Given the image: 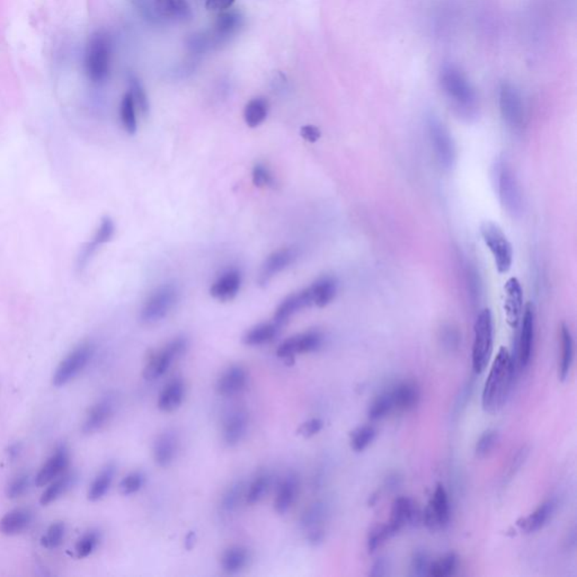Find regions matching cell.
I'll return each mask as SVG.
<instances>
[{
	"label": "cell",
	"instance_id": "cell-1",
	"mask_svg": "<svg viewBox=\"0 0 577 577\" xmlns=\"http://www.w3.org/2000/svg\"><path fill=\"white\" fill-rule=\"evenodd\" d=\"M516 373V361L506 348H501L488 373L482 390V409L488 414L499 413L510 396Z\"/></svg>",
	"mask_w": 577,
	"mask_h": 577
},
{
	"label": "cell",
	"instance_id": "cell-2",
	"mask_svg": "<svg viewBox=\"0 0 577 577\" xmlns=\"http://www.w3.org/2000/svg\"><path fill=\"white\" fill-rule=\"evenodd\" d=\"M441 86L454 109L463 118L476 112L477 97L474 88L459 68L447 65L441 71Z\"/></svg>",
	"mask_w": 577,
	"mask_h": 577
},
{
	"label": "cell",
	"instance_id": "cell-3",
	"mask_svg": "<svg viewBox=\"0 0 577 577\" xmlns=\"http://www.w3.org/2000/svg\"><path fill=\"white\" fill-rule=\"evenodd\" d=\"M112 43L105 32L98 31L90 35L85 51V73L88 80L95 85L107 82L111 71Z\"/></svg>",
	"mask_w": 577,
	"mask_h": 577
},
{
	"label": "cell",
	"instance_id": "cell-4",
	"mask_svg": "<svg viewBox=\"0 0 577 577\" xmlns=\"http://www.w3.org/2000/svg\"><path fill=\"white\" fill-rule=\"evenodd\" d=\"M494 181L502 207L512 218H520L524 211L523 193L514 171L504 160L494 166Z\"/></svg>",
	"mask_w": 577,
	"mask_h": 577
},
{
	"label": "cell",
	"instance_id": "cell-5",
	"mask_svg": "<svg viewBox=\"0 0 577 577\" xmlns=\"http://www.w3.org/2000/svg\"><path fill=\"white\" fill-rule=\"evenodd\" d=\"M494 345V322L492 311L482 309L474 326V343L471 351V365L476 375L484 372L487 368Z\"/></svg>",
	"mask_w": 577,
	"mask_h": 577
},
{
	"label": "cell",
	"instance_id": "cell-6",
	"mask_svg": "<svg viewBox=\"0 0 577 577\" xmlns=\"http://www.w3.org/2000/svg\"><path fill=\"white\" fill-rule=\"evenodd\" d=\"M180 299V290L174 284H165L149 294L139 315L145 325H154L169 316Z\"/></svg>",
	"mask_w": 577,
	"mask_h": 577
},
{
	"label": "cell",
	"instance_id": "cell-7",
	"mask_svg": "<svg viewBox=\"0 0 577 577\" xmlns=\"http://www.w3.org/2000/svg\"><path fill=\"white\" fill-rule=\"evenodd\" d=\"M480 230L485 245L493 256L496 269L499 274H506L513 264V248L507 236L499 224L493 221L482 222Z\"/></svg>",
	"mask_w": 577,
	"mask_h": 577
},
{
	"label": "cell",
	"instance_id": "cell-8",
	"mask_svg": "<svg viewBox=\"0 0 577 577\" xmlns=\"http://www.w3.org/2000/svg\"><path fill=\"white\" fill-rule=\"evenodd\" d=\"M188 348V339L178 336L166 343L162 348L152 351L143 369V378L146 380L162 378L169 371L173 362L186 353Z\"/></svg>",
	"mask_w": 577,
	"mask_h": 577
},
{
	"label": "cell",
	"instance_id": "cell-9",
	"mask_svg": "<svg viewBox=\"0 0 577 577\" xmlns=\"http://www.w3.org/2000/svg\"><path fill=\"white\" fill-rule=\"evenodd\" d=\"M94 353L95 348L90 341H85L73 348L56 368L52 377L54 386L63 387L73 382L90 365Z\"/></svg>",
	"mask_w": 577,
	"mask_h": 577
},
{
	"label": "cell",
	"instance_id": "cell-10",
	"mask_svg": "<svg viewBox=\"0 0 577 577\" xmlns=\"http://www.w3.org/2000/svg\"><path fill=\"white\" fill-rule=\"evenodd\" d=\"M427 132L437 163L444 171H451L457 162V150L446 124L435 115H431L427 119Z\"/></svg>",
	"mask_w": 577,
	"mask_h": 577
},
{
	"label": "cell",
	"instance_id": "cell-11",
	"mask_svg": "<svg viewBox=\"0 0 577 577\" xmlns=\"http://www.w3.org/2000/svg\"><path fill=\"white\" fill-rule=\"evenodd\" d=\"M518 348H516V370L523 371L529 367L533 359L535 345V314L533 303L524 305L523 314L520 322Z\"/></svg>",
	"mask_w": 577,
	"mask_h": 577
},
{
	"label": "cell",
	"instance_id": "cell-12",
	"mask_svg": "<svg viewBox=\"0 0 577 577\" xmlns=\"http://www.w3.org/2000/svg\"><path fill=\"white\" fill-rule=\"evenodd\" d=\"M450 501L448 492L437 485L423 513V522L431 531L444 529L450 521Z\"/></svg>",
	"mask_w": 577,
	"mask_h": 577
},
{
	"label": "cell",
	"instance_id": "cell-13",
	"mask_svg": "<svg viewBox=\"0 0 577 577\" xmlns=\"http://www.w3.org/2000/svg\"><path fill=\"white\" fill-rule=\"evenodd\" d=\"M324 334L317 329L288 337L277 350V356L281 359H293L298 354L311 353L320 350L324 344Z\"/></svg>",
	"mask_w": 577,
	"mask_h": 577
},
{
	"label": "cell",
	"instance_id": "cell-14",
	"mask_svg": "<svg viewBox=\"0 0 577 577\" xmlns=\"http://www.w3.org/2000/svg\"><path fill=\"white\" fill-rule=\"evenodd\" d=\"M502 118L512 130L521 129L524 121V105L521 95L513 85L503 84L499 90Z\"/></svg>",
	"mask_w": 577,
	"mask_h": 577
},
{
	"label": "cell",
	"instance_id": "cell-15",
	"mask_svg": "<svg viewBox=\"0 0 577 577\" xmlns=\"http://www.w3.org/2000/svg\"><path fill=\"white\" fill-rule=\"evenodd\" d=\"M299 255L296 247H282L267 256L258 273V286H267L274 277L288 269Z\"/></svg>",
	"mask_w": 577,
	"mask_h": 577
},
{
	"label": "cell",
	"instance_id": "cell-16",
	"mask_svg": "<svg viewBox=\"0 0 577 577\" xmlns=\"http://www.w3.org/2000/svg\"><path fill=\"white\" fill-rule=\"evenodd\" d=\"M115 233V224L112 218L109 217H104L101 222L96 228L95 233L92 236L90 241H87L82 250L79 252L77 256V269L79 271H83L85 267H87L92 258L96 255L98 250H101V247L107 245V243L112 241Z\"/></svg>",
	"mask_w": 577,
	"mask_h": 577
},
{
	"label": "cell",
	"instance_id": "cell-17",
	"mask_svg": "<svg viewBox=\"0 0 577 577\" xmlns=\"http://www.w3.org/2000/svg\"><path fill=\"white\" fill-rule=\"evenodd\" d=\"M250 427V414L241 407L230 409L222 420V440L228 447L238 446Z\"/></svg>",
	"mask_w": 577,
	"mask_h": 577
},
{
	"label": "cell",
	"instance_id": "cell-18",
	"mask_svg": "<svg viewBox=\"0 0 577 577\" xmlns=\"http://www.w3.org/2000/svg\"><path fill=\"white\" fill-rule=\"evenodd\" d=\"M326 516L327 509L322 502H316L309 505L301 516V527L311 545H320L325 538Z\"/></svg>",
	"mask_w": 577,
	"mask_h": 577
},
{
	"label": "cell",
	"instance_id": "cell-19",
	"mask_svg": "<svg viewBox=\"0 0 577 577\" xmlns=\"http://www.w3.org/2000/svg\"><path fill=\"white\" fill-rule=\"evenodd\" d=\"M523 288L516 278H510L504 286V312L509 326L518 328L523 314Z\"/></svg>",
	"mask_w": 577,
	"mask_h": 577
},
{
	"label": "cell",
	"instance_id": "cell-20",
	"mask_svg": "<svg viewBox=\"0 0 577 577\" xmlns=\"http://www.w3.org/2000/svg\"><path fill=\"white\" fill-rule=\"evenodd\" d=\"M69 463H71L69 450L65 444H61L56 449V451L40 469L35 477V484L39 487L48 485L62 474H65Z\"/></svg>",
	"mask_w": 577,
	"mask_h": 577
},
{
	"label": "cell",
	"instance_id": "cell-21",
	"mask_svg": "<svg viewBox=\"0 0 577 577\" xmlns=\"http://www.w3.org/2000/svg\"><path fill=\"white\" fill-rule=\"evenodd\" d=\"M418 516L420 514L414 502L408 497L401 496L392 503L389 521L387 522V526L389 528L390 533L395 537L403 528L408 524H415Z\"/></svg>",
	"mask_w": 577,
	"mask_h": 577
},
{
	"label": "cell",
	"instance_id": "cell-22",
	"mask_svg": "<svg viewBox=\"0 0 577 577\" xmlns=\"http://www.w3.org/2000/svg\"><path fill=\"white\" fill-rule=\"evenodd\" d=\"M248 375L241 365H233L227 368L217 380L216 390L222 397H233L246 389Z\"/></svg>",
	"mask_w": 577,
	"mask_h": 577
},
{
	"label": "cell",
	"instance_id": "cell-23",
	"mask_svg": "<svg viewBox=\"0 0 577 577\" xmlns=\"http://www.w3.org/2000/svg\"><path fill=\"white\" fill-rule=\"evenodd\" d=\"M311 305H314V300H312L310 288L307 286L301 291L290 294L278 305L274 317H273V322L280 326H284L292 316Z\"/></svg>",
	"mask_w": 577,
	"mask_h": 577
},
{
	"label": "cell",
	"instance_id": "cell-24",
	"mask_svg": "<svg viewBox=\"0 0 577 577\" xmlns=\"http://www.w3.org/2000/svg\"><path fill=\"white\" fill-rule=\"evenodd\" d=\"M114 403L111 398H102L101 401L94 403L88 409L84 423L82 425V432L84 435H94L101 431L104 426L109 423L114 414Z\"/></svg>",
	"mask_w": 577,
	"mask_h": 577
},
{
	"label": "cell",
	"instance_id": "cell-25",
	"mask_svg": "<svg viewBox=\"0 0 577 577\" xmlns=\"http://www.w3.org/2000/svg\"><path fill=\"white\" fill-rule=\"evenodd\" d=\"M389 392L394 403V412H411L420 403V387L414 380L399 382Z\"/></svg>",
	"mask_w": 577,
	"mask_h": 577
},
{
	"label": "cell",
	"instance_id": "cell-26",
	"mask_svg": "<svg viewBox=\"0 0 577 577\" xmlns=\"http://www.w3.org/2000/svg\"><path fill=\"white\" fill-rule=\"evenodd\" d=\"M241 271L237 269H228L213 282L210 288L211 297L221 303L231 301L237 297L241 290Z\"/></svg>",
	"mask_w": 577,
	"mask_h": 577
},
{
	"label": "cell",
	"instance_id": "cell-27",
	"mask_svg": "<svg viewBox=\"0 0 577 577\" xmlns=\"http://www.w3.org/2000/svg\"><path fill=\"white\" fill-rule=\"evenodd\" d=\"M555 499H547L542 502L529 516L520 518L516 522L521 531L526 533H535L546 526L552 520L556 511Z\"/></svg>",
	"mask_w": 577,
	"mask_h": 577
},
{
	"label": "cell",
	"instance_id": "cell-28",
	"mask_svg": "<svg viewBox=\"0 0 577 577\" xmlns=\"http://www.w3.org/2000/svg\"><path fill=\"white\" fill-rule=\"evenodd\" d=\"M178 451V437L175 432L165 431L158 435L154 440V463L159 467H169L174 461Z\"/></svg>",
	"mask_w": 577,
	"mask_h": 577
},
{
	"label": "cell",
	"instance_id": "cell-29",
	"mask_svg": "<svg viewBox=\"0 0 577 577\" xmlns=\"http://www.w3.org/2000/svg\"><path fill=\"white\" fill-rule=\"evenodd\" d=\"M559 351L561 356L558 360V378L561 382H566L574 362V339L567 324H561L559 328Z\"/></svg>",
	"mask_w": 577,
	"mask_h": 577
},
{
	"label": "cell",
	"instance_id": "cell-30",
	"mask_svg": "<svg viewBox=\"0 0 577 577\" xmlns=\"http://www.w3.org/2000/svg\"><path fill=\"white\" fill-rule=\"evenodd\" d=\"M186 397V384L181 378L169 380L160 391L157 406L162 412L171 413L180 408Z\"/></svg>",
	"mask_w": 577,
	"mask_h": 577
},
{
	"label": "cell",
	"instance_id": "cell-31",
	"mask_svg": "<svg viewBox=\"0 0 577 577\" xmlns=\"http://www.w3.org/2000/svg\"><path fill=\"white\" fill-rule=\"evenodd\" d=\"M299 477L294 473L286 475L279 484L274 499V510L284 514L291 509L299 493Z\"/></svg>",
	"mask_w": 577,
	"mask_h": 577
},
{
	"label": "cell",
	"instance_id": "cell-32",
	"mask_svg": "<svg viewBox=\"0 0 577 577\" xmlns=\"http://www.w3.org/2000/svg\"><path fill=\"white\" fill-rule=\"evenodd\" d=\"M33 520V512L28 507H17L6 513L0 520V533L5 535H17L24 533Z\"/></svg>",
	"mask_w": 577,
	"mask_h": 577
},
{
	"label": "cell",
	"instance_id": "cell-33",
	"mask_svg": "<svg viewBox=\"0 0 577 577\" xmlns=\"http://www.w3.org/2000/svg\"><path fill=\"white\" fill-rule=\"evenodd\" d=\"M309 288L312 294L314 305L324 308L336 297L339 284H337L336 279L332 275H325V277L317 279L314 284L309 286Z\"/></svg>",
	"mask_w": 577,
	"mask_h": 577
},
{
	"label": "cell",
	"instance_id": "cell-34",
	"mask_svg": "<svg viewBox=\"0 0 577 577\" xmlns=\"http://www.w3.org/2000/svg\"><path fill=\"white\" fill-rule=\"evenodd\" d=\"M250 561V550L246 547L231 546L222 554L221 569L227 574H237L246 569Z\"/></svg>",
	"mask_w": 577,
	"mask_h": 577
},
{
	"label": "cell",
	"instance_id": "cell-35",
	"mask_svg": "<svg viewBox=\"0 0 577 577\" xmlns=\"http://www.w3.org/2000/svg\"><path fill=\"white\" fill-rule=\"evenodd\" d=\"M281 327L282 326L275 322L258 324L245 333L243 343L247 346H260V345L267 344L278 336Z\"/></svg>",
	"mask_w": 577,
	"mask_h": 577
},
{
	"label": "cell",
	"instance_id": "cell-36",
	"mask_svg": "<svg viewBox=\"0 0 577 577\" xmlns=\"http://www.w3.org/2000/svg\"><path fill=\"white\" fill-rule=\"evenodd\" d=\"M272 487V476L267 471L258 473L246 487L245 502L247 504H257L263 501Z\"/></svg>",
	"mask_w": 577,
	"mask_h": 577
},
{
	"label": "cell",
	"instance_id": "cell-37",
	"mask_svg": "<svg viewBox=\"0 0 577 577\" xmlns=\"http://www.w3.org/2000/svg\"><path fill=\"white\" fill-rule=\"evenodd\" d=\"M76 480V475L73 473H65L61 476L58 477L56 480L49 482L48 487L45 488L40 503L42 505H49L54 503L56 499H59L61 496L65 495L68 490H71L73 486V482Z\"/></svg>",
	"mask_w": 577,
	"mask_h": 577
},
{
	"label": "cell",
	"instance_id": "cell-38",
	"mask_svg": "<svg viewBox=\"0 0 577 577\" xmlns=\"http://www.w3.org/2000/svg\"><path fill=\"white\" fill-rule=\"evenodd\" d=\"M115 474H116V467L114 463H109L105 466L94 478L93 482L90 484L87 493L88 499L92 502H97L103 499L111 488Z\"/></svg>",
	"mask_w": 577,
	"mask_h": 577
},
{
	"label": "cell",
	"instance_id": "cell-39",
	"mask_svg": "<svg viewBox=\"0 0 577 577\" xmlns=\"http://www.w3.org/2000/svg\"><path fill=\"white\" fill-rule=\"evenodd\" d=\"M158 11L164 16L178 20H188L192 18L191 7L186 0H154Z\"/></svg>",
	"mask_w": 577,
	"mask_h": 577
},
{
	"label": "cell",
	"instance_id": "cell-40",
	"mask_svg": "<svg viewBox=\"0 0 577 577\" xmlns=\"http://www.w3.org/2000/svg\"><path fill=\"white\" fill-rule=\"evenodd\" d=\"M267 113H269V102L267 98H253L245 107V122L250 128H256L263 123L267 119Z\"/></svg>",
	"mask_w": 577,
	"mask_h": 577
},
{
	"label": "cell",
	"instance_id": "cell-41",
	"mask_svg": "<svg viewBox=\"0 0 577 577\" xmlns=\"http://www.w3.org/2000/svg\"><path fill=\"white\" fill-rule=\"evenodd\" d=\"M458 569V556L454 552H449L437 561L430 563L427 576L449 577L456 574Z\"/></svg>",
	"mask_w": 577,
	"mask_h": 577
},
{
	"label": "cell",
	"instance_id": "cell-42",
	"mask_svg": "<svg viewBox=\"0 0 577 577\" xmlns=\"http://www.w3.org/2000/svg\"><path fill=\"white\" fill-rule=\"evenodd\" d=\"M135 104L132 97L131 93L124 94L122 101L120 104V120L121 123L123 126V129L126 130L129 135H135L137 132V115H135Z\"/></svg>",
	"mask_w": 577,
	"mask_h": 577
},
{
	"label": "cell",
	"instance_id": "cell-43",
	"mask_svg": "<svg viewBox=\"0 0 577 577\" xmlns=\"http://www.w3.org/2000/svg\"><path fill=\"white\" fill-rule=\"evenodd\" d=\"M245 493H246V486L244 482H233L222 496V511L230 514L238 510L241 503L245 502Z\"/></svg>",
	"mask_w": 577,
	"mask_h": 577
},
{
	"label": "cell",
	"instance_id": "cell-44",
	"mask_svg": "<svg viewBox=\"0 0 577 577\" xmlns=\"http://www.w3.org/2000/svg\"><path fill=\"white\" fill-rule=\"evenodd\" d=\"M391 413H394V403H392L389 390H387L377 396L375 401L370 403L368 409V418H370L372 422H376V420L387 418Z\"/></svg>",
	"mask_w": 577,
	"mask_h": 577
},
{
	"label": "cell",
	"instance_id": "cell-45",
	"mask_svg": "<svg viewBox=\"0 0 577 577\" xmlns=\"http://www.w3.org/2000/svg\"><path fill=\"white\" fill-rule=\"evenodd\" d=\"M377 430L372 425L360 426L351 433V447L356 452L365 451L375 441Z\"/></svg>",
	"mask_w": 577,
	"mask_h": 577
},
{
	"label": "cell",
	"instance_id": "cell-46",
	"mask_svg": "<svg viewBox=\"0 0 577 577\" xmlns=\"http://www.w3.org/2000/svg\"><path fill=\"white\" fill-rule=\"evenodd\" d=\"M99 541H101V533H98L97 530H90L87 533H84L77 540L76 546H75L77 557L83 559V558L92 555L99 545Z\"/></svg>",
	"mask_w": 577,
	"mask_h": 577
},
{
	"label": "cell",
	"instance_id": "cell-47",
	"mask_svg": "<svg viewBox=\"0 0 577 577\" xmlns=\"http://www.w3.org/2000/svg\"><path fill=\"white\" fill-rule=\"evenodd\" d=\"M66 535L65 522L56 521L51 524L41 538V545L47 549H56L63 542Z\"/></svg>",
	"mask_w": 577,
	"mask_h": 577
},
{
	"label": "cell",
	"instance_id": "cell-48",
	"mask_svg": "<svg viewBox=\"0 0 577 577\" xmlns=\"http://www.w3.org/2000/svg\"><path fill=\"white\" fill-rule=\"evenodd\" d=\"M241 23H243V17L237 11H230V13H224L220 15L217 20L216 28L217 33L220 37H226V35H231L235 33L238 28H241Z\"/></svg>",
	"mask_w": 577,
	"mask_h": 577
},
{
	"label": "cell",
	"instance_id": "cell-49",
	"mask_svg": "<svg viewBox=\"0 0 577 577\" xmlns=\"http://www.w3.org/2000/svg\"><path fill=\"white\" fill-rule=\"evenodd\" d=\"M499 435L496 430H486L480 435L475 447V454L478 458H486L494 451V449L499 443Z\"/></svg>",
	"mask_w": 577,
	"mask_h": 577
},
{
	"label": "cell",
	"instance_id": "cell-50",
	"mask_svg": "<svg viewBox=\"0 0 577 577\" xmlns=\"http://www.w3.org/2000/svg\"><path fill=\"white\" fill-rule=\"evenodd\" d=\"M394 535L390 533L389 528L387 527L386 524H378L376 527H373L368 535L367 547L368 552L372 554L376 552L378 548L382 546L384 542L391 539Z\"/></svg>",
	"mask_w": 577,
	"mask_h": 577
},
{
	"label": "cell",
	"instance_id": "cell-51",
	"mask_svg": "<svg viewBox=\"0 0 577 577\" xmlns=\"http://www.w3.org/2000/svg\"><path fill=\"white\" fill-rule=\"evenodd\" d=\"M130 93H131L135 107L140 111L141 114L146 116L149 113V101L146 90L142 87L140 80L137 77L131 76L129 79Z\"/></svg>",
	"mask_w": 577,
	"mask_h": 577
},
{
	"label": "cell",
	"instance_id": "cell-52",
	"mask_svg": "<svg viewBox=\"0 0 577 577\" xmlns=\"http://www.w3.org/2000/svg\"><path fill=\"white\" fill-rule=\"evenodd\" d=\"M145 482H146V476L143 475L142 471H132L121 480L119 488H120L121 494L132 495L142 488Z\"/></svg>",
	"mask_w": 577,
	"mask_h": 577
},
{
	"label": "cell",
	"instance_id": "cell-53",
	"mask_svg": "<svg viewBox=\"0 0 577 577\" xmlns=\"http://www.w3.org/2000/svg\"><path fill=\"white\" fill-rule=\"evenodd\" d=\"M252 180L256 188H273L275 186L274 176L264 164H256L254 166Z\"/></svg>",
	"mask_w": 577,
	"mask_h": 577
},
{
	"label": "cell",
	"instance_id": "cell-54",
	"mask_svg": "<svg viewBox=\"0 0 577 577\" xmlns=\"http://www.w3.org/2000/svg\"><path fill=\"white\" fill-rule=\"evenodd\" d=\"M30 485V477L28 474H18L9 482L6 488V495L11 499H16L25 494Z\"/></svg>",
	"mask_w": 577,
	"mask_h": 577
},
{
	"label": "cell",
	"instance_id": "cell-55",
	"mask_svg": "<svg viewBox=\"0 0 577 577\" xmlns=\"http://www.w3.org/2000/svg\"><path fill=\"white\" fill-rule=\"evenodd\" d=\"M529 452L530 450L527 446H523L518 449L516 456L512 458L510 465L507 467L506 473H505L506 480H512L513 477L518 474V471L522 468V466L527 461L528 457H529Z\"/></svg>",
	"mask_w": 577,
	"mask_h": 577
},
{
	"label": "cell",
	"instance_id": "cell-56",
	"mask_svg": "<svg viewBox=\"0 0 577 577\" xmlns=\"http://www.w3.org/2000/svg\"><path fill=\"white\" fill-rule=\"evenodd\" d=\"M430 563L431 561H429V556L426 555L425 552H415L414 556H413L412 565H411L413 576H425V575H427Z\"/></svg>",
	"mask_w": 577,
	"mask_h": 577
},
{
	"label": "cell",
	"instance_id": "cell-57",
	"mask_svg": "<svg viewBox=\"0 0 577 577\" xmlns=\"http://www.w3.org/2000/svg\"><path fill=\"white\" fill-rule=\"evenodd\" d=\"M441 341H442L443 346L447 350L456 351L459 348L460 344L459 332L449 326V327L443 329L442 334H441Z\"/></svg>",
	"mask_w": 577,
	"mask_h": 577
},
{
	"label": "cell",
	"instance_id": "cell-58",
	"mask_svg": "<svg viewBox=\"0 0 577 577\" xmlns=\"http://www.w3.org/2000/svg\"><path fill=\"white\" fill-rule=\"evenodd\" d=\"M324 427V422L320 418H310L300 425L298 433L305 437H311L318 435Z\"/></svg>",
	"mask_w": 577,
	"mask_h": 577
},
{
	"label": "cell",
	"instance_id": "cell-59",
	"mask_svg": "<svg viewBox=\"0 0 577 577\" xmlns=\"http://www.w3.org/2000/svg\"><path fill=\"white\" fill-rule=\"evenodd\" d=\"M301 137L309 142H316L322 135L320 130L315 126H305L300 130Z\"/></svg>",
	"mask_w": 577,
	"mask_h": 577
},
{
	"label": "cell",
	"instance_id": "cell-60",
	"mask_svg": "<svg viewBox=\"0 0 577 577\" xmlns=\"http://www.w3.org/2000/svg\"><path fill=\"white\" fill-rule=\"evenodd\" d=\"M388 569H389V564L386 561V558H379L378 561L371 567V572L369 573V575L373 577L386 576L388 574Z\"/></svg>",
	"mask_w": 577,
	"mask_h": 577
},
{
	"label": "cell",
	"instance_id": "cell-61",
	"mask_svg": "<svg viewBox=\"0 0 577 577\" xmlns=\"http://www.w3.org/2000/svg\"><path fill=\"white\" fill-rule=\"evenodd\" d=\"M235 3V0H207L205 8L207 11H226Z\"/></svg>",
	"mask_w": 577,
	"mask_h": 577
},
{
	"label": "cell",
	"instance_id": "cell-62",
	"mask_svg": "<svg viewBox=\"0 0 577 577\" xmlns=\"http://www.w3.org/2000/svg\"><path fill=\"white\" fill-rule=\"evenodd\" d=\"M20 444H17V443L16 444H11V446L9 447L8 451L9 457L16 458L17 456H18V454H20Z\"/></svg>",
	"mask_w": 577,
	"mask_h": 577
}]
</instances>
